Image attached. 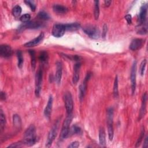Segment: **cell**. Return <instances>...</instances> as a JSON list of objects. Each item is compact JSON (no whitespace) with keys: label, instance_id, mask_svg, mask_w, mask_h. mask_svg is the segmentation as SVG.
I'll return each instance as SVG.
<instances>
[{"label":"cell","instance_id":"cell-1","mask_svg":"<svg viewBox=\"0 0 148 148\" xmlns=\"http://www.w3.org/2000/svg\"><path fill=\"white\" fill-rule=\"evenodd\" d=\"M37 140L36 128L34 125H31L25 130L23 135V142L25 145L31 146L35 144Z\"/></svg>","mask_w":148,"mask_h":148},{"label":"cell","instance_id":"cell-2","mask_svg":"<svg viewBox=\"0 0 148 148\" xmlns=\"http://www.w3.org/2000/svg\"><path fill=\"white\" fill-rule=\"evenodd\" d=\"M72 118H73L72 113L67 114V116L62 123V125L61 130V133L60 136V138L61 140L65 139L69 137V128H70L69 125L72 120Z\"/></svg>","mask_w":148,"mask_h":148},{"label":"cell","instance_id":"cell-3","mask_svg":"<svg viewBox=\"0 0 148 148\" xmlns=\"http://www.w3.org/2000/svg\"><path fill=\"white\" fill-rule=\"evenodd\" d=\"M113 109L109 108L106 111V121L108 125V137L110 140H112L114 135L113 130Z\"/></svg>","mask_w":148,"mask_h":148},{"label":"cell","instance_id":"cell-4","mask_svg":"<svg viewBox=\"0 0 148 148\" xmlns=\"http://www.w3.org/2000/svg\"><path fill=\"white\" fill-rule=\"evenodd\" d=\"M59 124H60L59 120H57L52 126L51 128L50 129L47 135V138L46 142V147H50L51 146L52 143L53 142V141L54 140L55 138L57 136L58 131Z\"/></svg>","mask_w":148,"mask_h":148},{"label":"cell","instance_id":"cell-5","mask_svg":"<svg viewBox=\"0 0 148 148\" xmlns=\"http://www.w3.org/2000/svg\"><path fill=\"white\" fill-rule=\"evenodd\" d=\"M83 30L86 34L92 39H97L99 37L100 31L95 25H86L83 27Z\"/></svg>","mask_w":148,"mask_h":148},{"label":"cell","instance_id":"cell-6","mask_svg":"<svg viewBox=\"0 0 148 148\" xmlns=\"http://www.w3.org/2000/svg\"><path fill=\"white\" fill-rule=\"evenodd\" d=\"M42 79H43V72L41 69H39L35 75V94L36 97H39L40 95V92L42 90Z\"/></svg>","mask_w":148,"mask_h":148},{"label":"cell","instance_id":"cell-7","mask_svg":"<svg viewBox=\"0 0 148 148\" xmlns=\"http://www.w3.org/2000/svg\"><path fill=\"white\" fill-rule=\"evenodd\" d=\"M65 107L66 109V113L70 114L72 113V110L73 109V101L72 96L70 92H66L63 97Z\"/></svg>","mask_w":148,"mask_h":148},{"label":"cell","instance_id":"cell-8","mask_svg":"<svg viewBox=\"0 0 148 148\" xmlns=\"http://www.w3.org/2000/svg\"><path fill=\"white\" fill-rule=\"evenodd\" d=\"M43 26V23L39 21H32L23 23L18 28V31H23L26 29H38Z\"/></svg>","mask_w":148,"mask_h":148},{"label":"cell","instance_id":"cell-9","mask_svg":"<svg viewBox=\"0 0 148 148\" xmlns=\"http://www.w3.org/2000/svg\"><path fill=\"white\" fill-rule=\"evenodd\" d=\"M91 76V73L90 72H88L87 73L84 80L83 81L82 84L79 86V98H80V101H82L84 97L86 94V90H87V82L89 80Z\"/></svg>","mask_w":148,"mask_h":148},{"label":"cell","instance_id":"cell-10","mask_svg":"<svg viewBox=\"0 0 148 148\" xmlns=\"http://www.w3.org/2000/svg\"><path fill=\"white\" fill-rule=\"evenodd\" d=\"M66 31L65 24H54L53 27L51 34L52 35L56 38L62 37Z\"/></svg>","mask_w":148,"mask_h":148},{"label":"cell","instance_id":"cell-11","mask_svg":"<svg viewBox=\"0 0 148 148\" xmlns=\"http://www.w3.org/2000/svg\"><path fill=\"white\" fill-rule=\"evenodd\" d=\"M136 61H135L131 67L130 80L131 83V90L132 95L135 93L136 88Z\"/></svg>","mask_w":148,"mask_h":148},{"label":"cell","instance_id":"cell-12","mask_svg":"<svg viewBox=\"0 0 148 148\" xmlns=\"http://www.w3.org/2000/svg\"><path fill=\"white\" fill-rule=\"evenodd\" d=\"M147 4L143 5L140 9L139 14V25L147 24Z\"/></svg>","mask_w":148,"mask_h":148},{"label":"cell","instance_id":"cell-13","mask_svg":"<svg viewBox=\"0 0 148 148\" xmlns=\"http://www.w3.org/2000/svg\"><path fill=\"white\" fill-rule=\"evenodd\" d=\"M13 54L12 47L8 45H1L0 46V56L3 58H9Z\"/></svg>","mask_w":148,"mask_h":148},{"label":"cell","instance_id":"cell-14","mask_svg":"<svg viewBox=\"0 0 148 148\" xmlns=\"http://www.w3.org/2000/svg\"><path fill=\"white\" fill-rule=\"evenodd\" d=\"M145 42V40L141 38H136L132 40L131 42L129 48L130 50L132 51H136L138 50H139L143 45H144Z\"/></svg>","mask_w":148,"mask_h":148},{"label":"cell","instance_id":"cell-15","mask_svg":"<svg viewBox=\"0 0 148 148\" xmlns=\"http://www.w3.org/2000/svg\"><path fill=\"white\" fill-rule=\"evenodd\" d=\"M45 37V34L43 32H41L38 36H36L35 38L29 40V42L25 43L24 45V46L26 47H34L38 45H39L40 43L42 42V41L43 40Z\"/></svg>","mask_w":148,"mask_h":148},{"label":"cell","instance_id":"cell-16","mask_svg":"<svg viewBox=\"0 0 148 148\" xmlns=\"http://www.w3.org/2000/svg\"><path fill=\"white\" fill-rule=\"evenodd\" d=\"M80 68H81V63L80 62H77L74 65L73 74V77H72V82L75 84H76L79 81Z\"/></svg>","mask_w":148,"mask_h":148},{"label":"cell","instance_id":"cell-17","mask_svg":"<svg viewBox=\"0 0 148 148\" xmlns=\"http://www.w3.org/2000/svg\"><path fill=\"white\" fill-rule=\"evenodd\" d=\"M147 101V95L146 92H145L142 96L141 108H140V110L139 114V120H140L143 117H144L145 114L146 110Z\"/></svg>","mask_w":148,"mask_h":148},{"label":"cell","instance_id":"cell-18","mask_svg":"<svg viewBox=\"0 0 148 148\" xmlns=\"http://www.w3.org/2000/svg\"><path fill=\"white\" fill-rule=\"evenodd\" d=\"M62 73V63L60 61L56 63V72L55 75V80L58 84H60L61 80Z\"/></svg>","mask_w":148,"mask_h":148},{"label":"cell","instance_id":"cell-19","mask_svg":"<svg viewBox=\"0 0 148 148\" xmlns=\"http://www.w3.org/2000/svg\"><path fill=\"white\" fill-rule=\"evenodd\" d=\"M53 99L52 95H50L47 105L45 108L44 110V114L45 117L47 119H49L51 113V110H52V107H53Z\"/></svg>","mask_w":148,"mask_h":148},{"label":"cell","instance_id":"cell-20","mask_svg":"<svg viewBox=\"0 0 148 148\" xmlns=\"http://www.w3.org/2000/svg\"><path fill=\"white\" fill-rule=\"evenodd\" d=\"M53 11L57 14H65L68 11V8L63 5L60 4H54L53 6Z\"/></svg>","mask_w":148,"mask_h":148},{"label":"cell","instance_id":"cell-21","mask_svg":"<svg viewBox=\"0 0 148 148\" xmlns=\"http://www.w3.org/2000/svg\"><path fill=\"white\" fill-rule=\"evenodd\" d=\"M99 142L102 146H105L106 145V134L103 127L100 128L99 130Z\"/></svg>","mask_w":148,"mask_h":148},{"label":"cell","instance_id":"cell-22","mask_svg":"<svg viewBox=\"0 0 148 148\" xmlns=\"http://www.w3.org/2000/svg\"><path fill=\"white\" fill-rule=\"evenodd\" d=\"M66 31H75L79 29L80 28V25L78 23H72L68 24H65Z\"/></svg>","mask_w":148,"mask_h":148},{"label":"cell","instance_id":"cell-23","mask_svg":"<svg viewBox=\"0 0 148 148\" xmlns=\"http://www.w3.org/2000/svg\"><path fill=\"white\" fill-rule=\"evenodd\" d=\"M13 124L16 129H20L21 126V119L19 115L14 114L13 116Z\"/></svg>","mask_w":148,"mask_h":148},{"label":"cell","instance_id":"cell-24","mask_svg":"<svg viewBox=\"0 0 148 148\" xmlns=\"http://www.w3.org/2000/svg\"><path fill=\"white\" fill-rule=\"evenodd\" d=\"M39 60L42 64H45L47 62L49 59V55L47 51L43 50L41 51L39 55Z\"/></svg>","mask_w":148,"mask_h":148},{"label":"cell","instance_id":"cell-25","mask_svg":"<svg viewBox=\"0 0 148 148\" xmlns=\"http://www.w3.org/2000/svg\"><path fill=\"white\" fill-rule=\"evenodd\" d=\"M81 132H82L81 128L77 126L76 125H73L69 128V136H71L73 135H76V134H80Z\"/></svg>","mask_w":148,"mask_h":148},{"label":"cell","instance_id":"cell-26","mask_svg":"<svg viewBox=\"0 0 148 148\" xmlns=\"http://www.w3.org/2000/svg\"><path fill=\"white\" fill-rule=\"evenodd\" d=\"M16 56L17 58V66L19 68L21 69L23 67V63H24V59H23L22 52L20 50L17 51Z\"/></svg>","mask_w":148,"mask_h":148},{"label":"cell","instance_id":"cell-27","mask_svg":"<svg viewBox=\"0 0 148 148\" xmlns=\"http://www.w3.org/2000/svg\"><path fill=\"white\" fill-rule=\"evenodd\" d=\"M5 124H6L5 115L2 109H1V110H0V128H1V132L3 130Z\"/></svg>","mask_w":148,"mask_h":148},{"label":"cell","instance_id":"cell-28","mask_svg":"<svg viewBox=\"0 0 148 148\" xmlns=\"http://www.w3.org/2000/svg\"><path fill=\"white\" fill-rule=\"evenodd\" d=\"M28 53L31 57V66L33 70L35 69L36 66V56H35V52L34 50H29Z\"/></svg>","mask_w":148,"mask_h":148},{"label":"cell","instance_id":"cell-29","mask_svg":"<svg viewBox=\"0 0 148 148\" xmlns=\"http://www.w3.org/2000/svg\"><path fill=\"white\" fill-rule=\"evenodd\" d=\"M113 93L114 98H117L119 97V88H118V77L117 76H116L113 84Z\"/></svg>","mask_w":148,"mask_h":148},{"label":"cell","instance_id":"cell-30","mask_svg":"<svg viewBox=\"0 0 148 148\" xmlns=\"http://www.w3.org/2000/svg\"><path fill=\"white\" fill-rule=\"evenodd\" d=\"M94 15L95 20H98L99 16V1H94Z\"/></svg>","mask_w":148,"mask_h":148},{"label":"cell","instance_id":"cell-31","mask_svg":"<svg viewBox=\"0 0 148 148\" xmlns=\"http://www.w3.org/2000/svg\"><path fill=\"white\" fill-rule=\"evenodd\" d=\"M21 11H22V9H21V6L17 5L14 6L13 8L12 12L13 15L15 17H18L20 15V14L21 13Z\"/></svg>","mask_w":148,"mask_h":148},{"label":"cell","instance_id":"cell-32","mask_svg":"<svg viewBox=\"0 0 148 148\" xmlns=\"http://www.w3.org/2000/svg\"><path fill=\"white\" fill-rule=\"evenodd\" d=\"M37 17L42 20H47L50 18L49 15L44 11H40L38 13Z\"/></svg>","mask_w":148,"mask_h":148},{"label":"cell","instance_id":"cell-33","mask_svg":"<svg viewBox=\"0 0 148 148\" xmlns=\"http://www.w3.org/2000/svg\"><path fill=\"white\" fill-rule=\"evenodd\" d=\"M147 63V60L146 59H144L142 61L140 64V68H139V72L141 76H143L145 73V71L146 68V65Z\"/></svg>","mask_w":148,"mask_h":148},{"label":"cell","instance_id":"cell-34","mask_svg":"<svg viewBox=\"0 0 148 148\" xmlns=\"http://www.w3.org/2000/svg\"><path fill=\"white\" fill-rule=\"evenodd\" d=\"M144 134H145V130H144V127H143V128L142 129L141 132L140 134V135H139V136L137 140V142L136 143L135 147H138L140 145V143L142 142V140L144 138Z\"/></svg>","mask_w":148,"mask_h":148},{"label":"cell","instance_id":"cell-35","mask_svg":"<svg viewBox=\"0 0 148 148\" xmlns=\"http://www.w3.org/2000/svg\"><path fill=\"white\" fill-rule=\"evenodd\" d=\"M30 18H31L30 14L28 13H25L20 17V20L23 23H26L27 22H29V20H30Z\"/></svg>","mask_w":148,"mask_h":148},{"label":"cell","instance_id":"cell-36","mask_svg":"<svg viewBox=\"0 0 148 148\" xmlns=\"http://www.w3.org/2000/svg\"><path fill=\"white\" fill-rule=\"evenodd\" d=\"M24 145L23 141H18V142H16L14 143H12L11 145H9L8 146V147H21L23 146V145Z\"/></svg>","mask_w":148,"mask_h":148},{"label":"cell","instance_id":"cell-37","mask_svg":"<svg viewBox=\"0 0 148 148\" xmlns=\"http://www.w3.org/2000/svg\"><path fill=\"white\" fill-rule=\"evenodd\" d=\"M24 2H25L28 6H29V8H30V9H31V10L32 11L34 12V11L35 10V9H36V5L35 4V3H34V1L28 0V1H25Z\"/></svg>","mask_w":148,"mask_h":148},{"label":"cell","instance_id":"cell-38","mask_svg":"<svg viewBox=\"0 0 148 148\" xmlns=\"http://www.w3.org/2000/svg\"><path fill=\"white\" fill-rule=\"evenodd\" d=\"M79 146V142L77 141H75L72 142L70 145L68 146V147H71V148H76Z\"/></svg>","mask_w":148,"mask_h":148},{"label":"cell","instance_id":"cell-39","mask_svg":"<svg viewBox=\"0 0 148 148\" xmlns=\"http://www.w3.org/2000/svg\"><path fill=\"white\" fill-rule=\"evenodd\" d=\"M125 19L126 20V21H127L128 24H131L132 23V17L130 14H127L125 16Z\"/></svg>","mask_w":148,"mask_h":148},{"label":"cell","instance_id":"cell-40","mask_svg":"<svg viewBox=\"0 0 148 148\" xmlns=\"http://www.w3.org/2000/svg\"><path fill=\"white\" fill-rule=\"evenodd\" d=\"M106 32H107V25L106 24H105L103 25V31H102V36L104 38L106 34Z\"/></svg>","mask_w":148,"mask_h":148},{"label":"cell","instance_id":"cell-41","mask_svg":"<svg viewBox=\"0 0 148 148\" xmlns=\"http://www.w3.org/2000/svg\"><path fill=\"white\" fill-rule=\"evenodd\" d=\"M148 146V140H147V136H146L145 139V140L143 142V147H145V148H147Z\"/></svg>","mask_w":148,"mask_h":148},{"label":"cell","instance_id":"cell-42","mask_svg":"<svg viewBox=\"0 0 148 148\" xmlns=\"http://www.w3.org/2000/svg\"><path fill=\"white\" fill-rule=\"evenodd\" d=\"M1 98L2 100H5L6 99V95L3 92H1Z\"/></svg>","mask_w":148,"mask_h":148},{"label":"cell","instance_id":"cell-43","mask_svg":"<svg viewBox=\"0 0 148 148\" xmlns=\"http://www.w3.org/2000/svg\"><path fill=\"white\" fill-rule=\"evenodd\" d=\"M104 3H105V5L106 6H109L111 4L112 1H109V0H106V1H104Z\"/></svg>","mask_w":148,"mask_h":148}]
</instances>
